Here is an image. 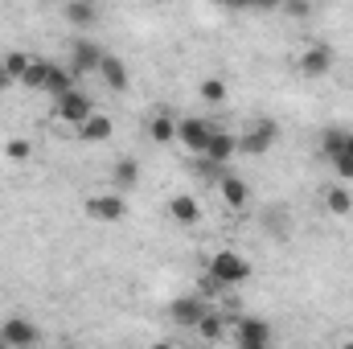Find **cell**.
<instances>
[{"label":"cell","instance_id":"52a82bcc","mask_svg":"<svg viewBox=\"0 0 353 349\" xmlns=\"http://www.w3.org/2000/svg\"><path fill=\"white\" fill-rule=\"evenodd\" d=\"M234 157H239V136H230L226 128H214V136H210V148L201 152V161H210V165L226 169Z\"/></svg>","mask_w":353,"mask_h":349},{"label":"cell","instance_id":"5b68a950","mask_svg":"<svg viewBox=\"0 0 353 349\" xmlns=\"http://www.w3.org/2000/svg\"><path fill=\"white\" fill-rule=\"evenodd\" d=\"M103 58H107V54H103L90 37H74V41H70V62H66V66L74 70V79H83V74H94V70L103 66Z\"/></svg>","mask_w":353,"mask_h":349},{"label":"cell","instance_id":"44dd1931","mask_svg":"<svg viewBox=\"0 0 353 349\" xmlns=\"http://www.w3.org/2000/svg\"><path fill=\"white\" fill-rule=\"evenodd\" d=\"M325 210L329 214H337V218H345L353 210V197H350V189H341V185H333V189H325Z\"/></svg>","mask_w":353,"mask_h":349},{"label":"cell","instance_id":"ac0fdd59","mask_svg":"<svg viewBox=\"0 0 353 349\" xmlns=\"http://www.w3.org/2000/svg\"><path fill=\"white\" fill-rule=\"evenodd\" d=\"M169 214H173V222H181V226H193V222L201 218V206H197V197L176 193L173 201H169Z\"/></svg>","mask_w":353,"mask_h":349},{"label":"cell","instance_id":"7402d4cb","mask_svg":"<svg viewBox=\"0 0 353 349\" xmlns=\"http://www.w3.org/2000/svg\"><path fill=\"white\" fill-rule=\"evenodd\" d=\"M50 70H54V62H46V58H33L21 83H25L29 90H46V79H50Z\"/></svg>","mask_w":353,"mask_h":349},{"label":"cell","instance_id":"2e32d148","mask_svg":"<svg viewBox=\"0 0 353 349\" xmlns=\"http://www.w3.org/2000/svg\"><path fill=\"white\" fill-rule=\"evenodd\" d=\"M99 74H103V83H107L111 90H128V62H123V58L107 54L103 66H99Z\"/></svg>","mask_w":353,"mask_h":349},{"label":"cell","instance_id":"d4e9b609","mask_svg":"<svg viewBox=\"0 0 353 349\" xmlns=\"http://www.w3.org/2000/svg\"><path fill=\"white\" fill-rule=\"evenodd\" d=\"M201 99L205 103H226V83L222 79H205L201 83Z\"/></svg>","mask_w":353,"mask_h":349},{"label":"cell","instance_id":"ffe728a7","mask_svg":"<svg viewBox=\"0 0 353 349\" xmlns=\"http://www.w3.org/2000/svg\"><path fill=\"white\" fill-rule=\"evenodd\" d=\"M29 62H33V54H25V50H12V54H4V62H0V70L8 74V83L17 79H25V70H29Z\"/></svg>","mask_w":353,"mask_h":349},{"label":"cell","instance_id":"9c48e42d","mask_svg":"<svg viewBox=\"0 0 353 349\" xmlns=\"http://www.w3.org/2000/svg\"><path fill=\"white\" fill-rule=\"evenodd\" d=\"M90 115H94V99H90V94H83V90H74V94L58 99V119H66V123L83 128Z\"/></svg>","mask_w":353,"mask_h":349},{"label":"cell","instance_id":"d6a6232c","mask_svg":"<svg viewBox=\"0 0 353 349\" xmlns=\"http://www.w3.org/2000/svg\"><path fill=\"white\" fill-rule=\"evenodd\" d=\"M0 349H8V346H4V337H0Z\"/></svg>","mask_w":353,"mask_h":349},{"label":"cell","instance_id":"f546056e","mask_svg":"<svg viewBox=\"0 0 353 349\" xmlns=\"http://www.w3.org/2000/svg\"><path fill=\"white\" fill-rule=\"evenodd\" d=\"M8 87V74H4V70H0V90Z\"/></svg>","mask_w":353,"mask_h":349},{"label":"cell","instance_id":"cb8c5ba5","mask_svg":"<svg viewBox=\"0 0 353 349\" xmlns=\"http://www.w3.org/2000/svg\"><path fill=\"white\" fill-rule=\"evenodd\" d=\"M222 329H226V321H222L218 312H205V317H201V325H197V333H201L205 341H218V337H222Z\"/></svg>","mask_w":353,"mask_h":349},{"label":"cell","instance_id":"e0dca14e","mask_svg":"<svg viewBox=\"0 0 353 349\" xmlns=\"http://www.w3.org/2000/svg\"><path fill=\"white\" fill-rule=\"evenodd\" d=\"M111 132H115L111 115H90L87 123L79 128V140H87V144H103V140H111Z\"/></svg>","mask_w":353,"mask_h":349},{"label":"cell","instance_id":"603a6c76","mask_svg":"<svg viewBox=\"0 0 353 349\" xmlns=\"http://www.w3.org/2000/svg\"><path fill=\"white\" fill-rule=\"evenodd\" d=\"M136 181H140V161L136 157H119L115 161V185L119 189H132Z\"/></svg>","mask_w":353,"mask_h":349},{"label":"cell","instance_id":"9a60e30c","mask_svg":"<svg viewBox=\"0 0 353 349\" xmlns=\"http://www.w3.org/2000/svg\"><path fill=\"white\" fill-rule=\"evenodd\" d=\"M62 17H66L74 29H90V25L99 21V8H94L90 0H70V4H62Z\"/></svg>","mask_w":353,"mask_h":349},{"label":"cell","instance_id":"277c9868","mask_svg":"<svg viewBox=\"0 0 353 349\" xmlns=\"http://www.w3.org/2000/svg\"><path fill=\"white\" fill-rule=\"evenodd\" d=\"M275 140H279V128H275L271 119H259L251 132L239 136V152H243V157H263V152L275 148Z\"/></svg>","mask_w":353,"mask_h":349},{"label":"cell","instance_id":"7c38bea8","mask_svg":"<svg viewBox=\"0 0 353 349\" xmlns=\"http://www.w3.org/2000/svg\"><path fill=\"white\" fill-rule=\"evenodd\" d=\"M239 346H271V325L263 317H239Z\"/></svg>","mask_w":353,"mask_h":349},{"label":"cell","instance_id":"5bb4252c","mask_svg":"<svg viewBox=\"0 0 353 349\" xmlns=\"http://www.w3.org/2000/svg\"><path fill=\"white\" fill-rule=\"evenodd\" d=\"M321 148H325V157H329V161H333L337 152H353V132H350V128H337V123H333V128H325V132H321Z\"/></svg>","mask_w":353,"mask_h":349},{"label":"cell","instance_id":"ba28073f","mask_svg":"<svg viewBox=\"0 0 353 349\" xmlns=\"http://www.w3.org/2000/svg\"><path fill=\"white\" fill-rule=\"evenodd\" d=\"M123 214H128V206L119 193H90L87 197V218H94V222H119Z\"/></svg>","mask_w":353,"mask_h":349},{"label":"cell","instance_id":"8992f818","mask_svg":"<svg viewBox=\"0 0 353 349\" xmlns=\"http://www.w3.org/2000/svg\"><path fill=\"white\" fill-rule=\"evenodd\" d=\"M205 312H210V304H205L197 292H193V296H176L173 304H169V317H173L176 329H197Z\"/></svg>","mask_w":353,"mask_h":349},{"label":"cell","instance_id":"4dcf8cb0","mask_svg":"<svg viewBox=\"0 0 353 349\" xmlns=\"http://www.w3.org/2000/svg\"><path fill=\"white\" fill-rule=\"evenodd\" d=\"M337 349H353V341H341V346H337Z\"/></svg>","mask_w":353,"mask_h":349},{"label":"cell","instance_id":"d6986e66","mask_svg":"<svg viewBox=\"0 0 353 349\" xmlns=\"http://www.w3.org/2000/svg\"><path fill=\"white\" fill-rule=\"evenodd\" d=\"M148 136H152V144H173L176 140V119L165 115V111L152 115V119H148Z\"/></svg>","mask_w":353,"mask_h":349},{"label":"cell","instance_id":"6da1fadb","mask_svg":"<svg viewBox=\"0 0 353 349\" xmlns=\"http://www.w3.org/2000/svg\"><path fill=\"white\" fill-rule=\"evenodd\" d=\"M218 288H234V283H247L251 279V263L243 259L239 251H218L210 259V271H205Z\"/></svg>","mask_w":353,"mask_h":349},{"label":"cell","instance_id":"7a4b0ae2","mask_svg":"<svg viewBox=\"0 0 353 349\" xmlns=\"http://www.w3.org/2000/svg\"><path fill=\"white\" fill-rule=\"evenodd\" d=\"M214 128L218 123H210V119H201V115H189V119H176V140L189 148V152H205L210 148V136H214Z\"/></svg>","mask_w":353,"mask_h":349},{"label":"cell","instance_id":"1f68e13d","mask_svg":"<svg viewBox=\"0 0 353 349\" xmlns=\"http://www.w3.org/2000/svg\"><path fill=\"white\" fill-rule=\"evenodd\" d=\"M239 349H267V346H239Z\"/></svg>","mask_w":353,"mask_h":349},{"label":"cell","instance_id":"4fadbf2b","mask_svg":"<svg viewBox=\"0 0 353 349\" xmlns=\"http://www.w3.org/2000/svg\"><path fill=\"white\" fill-rule=\"evenodd\" d=\"M218 193H222V201H226L230 210H243V206L251 201V185H247L243 177H234V173H226L222 181H218Z\"/></svg>","mask_w":353,"mask_h":349},{"label":"cell","instance_id":"4316f807","mask_svg":"<svg viewBox=\"0 0 353 349\" xmlns=\"http://www.w3.org/2000/svg\"><path fill=\"white\" fill-rule=\"evenodd\" d=\"M4 152H8V161H29V157H33V144H29V140H8Z\"/></svg>","mask_w":353,"mask_h":349},{"label":"cell","instance_id":"484cf974","mask_svg":"<svg viewBox=\"0 0 353 349\" xmlns=\"http://www.w3.org/2000/svg\"><path fill=\"white\" fill-rule=\"evenodd\" d=\"M329 165H333V173L341 177V181H353V152H337Z\"/></svg>","mask_w":353,"mask_h":349},{"label":"cell","instance_id":"3957f363","mask_svg":"<svg viewBox=\"0 0 353 349\" xmlns=\"http://www.w3.org/2000/svg\"><path fill=\"white\" fill-rule=\"evenodd\" d=\"M0 337L8 349H33L41 341V329L29 317H8V321H0Z\"/></svg>","mask_w":353,"mask_h":349},{"label":"cell","instance_id":"f1b7e54d","mask_svg":"<svg viewBox=\"0 0 353 349\" xmlns=\"http://www.w3.org/2000/svg\"><path fill=\"white\" fill-rule=\"evenodd\" d=\"M152 349H176V346H173V341H157Z\"/></svg>","mask_w":353,"mask_h":349},{"label":"cell","instance_id":"83f0119b","mask_svg":"<svg viewBox=\"0 0 353 349\" xmlns=\"http://www.w3.org/2000/svg\"><path fill=\"white\" fill-rule=\"evenodd\" d=\"M283 12H288V17H300V21H308L316 8H312V4H304V0H292V4H283Z\"/></svg>","mask_w":353,"mask_h":349},{"label":"cell","instance_id":"8fae6325","mask_svg":"<svg viewBox=\"0 0 353 349\" xmlns=\"http://www.w3.org/2000/svg\"><path fill=\"white\" fill-rule=\"evenodd\" d=\"M74 90H79V79H74V70L54 62V70H50V79H46V90H41V94L58 103V99H66V94H74Z\"/></svg>","mask_w":353,"mask_h":349},{"label":"cell","instance_id":"30bf717a","mask_svg":"<svg viewBox=\"0 0 353 349\" xmlns=\"http://www.w3.org/2000/svg\"><path fill=\"white\" fill-rule=\"evenodd\" d=\"M329 70H333V50L329 46H308L300 54V74L304 79H325Z\"/></svg>","mask_w":353,"mask_h":349}]
</instances>
